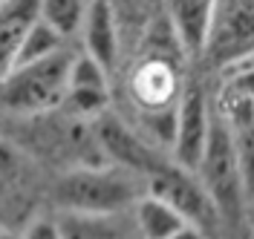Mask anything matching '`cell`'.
I'll list each match as a JSON object with an SVG mask.
<instances>
[{
	"mask_svg": "<svg viewBox=\"0 0 254 239\" xmlns=\"http://www.w3.org/2000/svg\"><path fill=\"white\" fill-rule=\"evenodd\" d=\"M20 239H61V231H58L55 219L38 216V219H32V222L23 228Z\"/></svg>",
	"mask_w": 254,
	"mask_h": 239,
	"instance_id": "18",
	"label": "cell"
},
{
	"mask_svg": "<svg viewBox=\"0 0 254 239\" xmlns=\"http://www.w3.org/2000/svg\"><path fill=\"white\" fill-rule=\"evenodd\" d=\"M110 72L95 64L90 55H72L69 75H66V96L64 101L78 115H101L110 101Z\"/></svg>",
	"mask_w": 254,
	"mask_h": 239,
	"instance_id": "9",
	"label": "cell"
},
{
	"mask_svg": "<svg viewBox=\"0 0 254 239\" xmlns=\"http://www.w3.org/2000/svg\"><path fill=\"white\" fill-rule=\"evenodd\" d=\"M168 239H208V234L199 228V225H193V222H185L179 231H174Z\"/></svg>",
	"mask_w": 254,
	"mask_h": 239,
	"instance_id": "19",
	"label": "cell"
},
{
	"mask_svg": "<svg viewBox=\"0 0 254 239\" xmlns=\"http://www.w3.org/2000/svg\"><path fill=\"white\" fill-rule=\"evenodd\" d=\"M0 239H20V234H15V231H6V228H0Z\"/></svg>",
	"mask_w": 254,
	"mask_h": 239,
	"instance_id": "20",
	"label": "cell"
},
{
	"mask_svg": "<svg viewBox=\"0 0 254 239\" xmlns=\"http://www.w3.org/2000/svg\"><path fill=\"white\" fill-rule=\"evenodd\" d=\"M162 15L182 55L196 58L205 52L211 17H214V0H165Z\"/></svg>",
	"mask_w": 254,
	"mask_h": 239,
	"instance_id": "8",
	"label": "cell"
},
{
	"mask_svg": "<svg viewBox=\"0 0 254 239\" xmlns=\"http://www.w3.org/2000/svg\"><path fill=\"white\" fill-rule=\"evenodd\" d=\"M78 35L84 44V55H90L95 64H101L107 72L119 64L122 35H119V26H116V17H113L107 0H90Z\"/></svg>",
	"mask_w": 254,
	"mask_h": 239,
	"instance_id": "11",
	"label": "cell"
},
{
	"mask_svg": "<svg viewBox=\"0 0 254 239\" xmlns=\"http://www.w3.org/2000/svg\"><path fill=\"white\" fill-rule=\"evenodd\" d=\"M133 225H136V237L139 239H168L174 231H179L188 222L176 207H171L168 202H162L150 193H142L133 207Z\"/></svg>",
	"mask_w": 254,
	"mask_h": 239,
	"instance_id": "14",
	"label": "cell"
},
{
	"mask_svg": "<svg viewBox=\"0 0 254 239\" xmlns=\"http://www.w3.org/2000/svg\"><path fill=\"white\" fill-rule=\"evenodd\" d=\"M130 93L136 98L139 110L174 107L176 93H179L174 61L171 58H162V55H147L142 64L136 66L133 78H130Z\"/></svg>",
	"mask_w": 254,
	"mask_h": 239,
	"instance_id": "10",
	"label": "cell"
},
{
	"mask_svg": "<svg viewBox=\"0 0 254 239\" xmlns=\"http://www.w3.org/2000/svg\"><path fill=\"white\" fill-rule=\"evenodd\" d=\"M87 6L90 0H38V17L66 41L78 35Z\"/></svg>",
	"mask_w": 254,
	"mask_h": 239,
	"instance_id": "16",
	"label": "cell"
},
{
	"mask_svg": "<svg viewBox=\"0 0 254 239\" xmlns=\"http://www.w3.org/2000/svg\"><path fill=\"white\" fill-rule=\"evenodd\" d=\"M69 61H72V52L61 49L49 58L12 66L0 78V104L6 110L23 112V115L61 107L66 96Z\"/></svg>",
	"mask_w": 254,
	"mask_h": 239,
	"instance_id": "3",
	"label": "cell"
},
{
	"mask_svg": "<svg viewBox=\"0 0 254 239\" xmlns=\"http://www.w3.org/2000/svg\"><path fill=\"white\" fill-rule=\"evenodd\" d=\"M95 142L113 159V164H122V167L139 176H144L162 159L156 153V147H150L139 133H133L125 121L113 118L107 112H101V118L95 124Z\"/></svg>",
	"mask_w": 254,
	"mask_h": 239,
	"instance_id": "7",
	"label": "cell"
},
{
	"mask_svg": "<svg viewBox=\"0 0 254 239\" xmlns=\"http://www.w3.org/2000/svg\"><path fill=\"white\" fill-rule=\"evenodd\" d=\"M122 35V47L142 41L147 26L159 17V0H107Z\"/></svg>",
	"mask_w": 254,
	"mask_h": 239,
	"instance_id": "15",
	"label": "cell"
},
{
	"mask_svg": "<svg viewBox=\"0 0 254 239\" xmlns=\"http://www.w3.org/2000/svg\"><path fill=\"white\" fill-rule=\"evenodd\" d=\"M254 35V3L252 0H214L211 35H208V55L220 61L237 64L249 58ZM202 52V55H205Z\"/></svg>",
	"mask_w": 254,
	"mask_h": 239,
	"instance_id": "5",
	"label": "cell"
},
{
	"mask_svg": "<svg viewBox=\"0 0 254 239\" xmlns=\"http://www.w3.org/2000/svg\"><path fill=\"white\" fill-rule=\"evenodd\" d=\"M61 49H66V41H64L52 26H47V23L38 17L29 26V32L23 35V41H20V49H17V55H15V66L49 58V55H55V52H61Z\"/></svg>",
	"mask_w": 254,
	"mask_h": 239,
	"instance_id": "17",
	"label": "cell"
},
{
	"mask_svg": "<svg viewBox=\"0 0 254 239\" xmlns=\"http://www.w3.org/2000/svg\"><path fill=\"white\" fill-rule=\"evenodd\" d=\"M243 156L231 127L225 121H211L205 153L196 164L193 176L199 179L211 205L220 219L240 222L246 213V176H243Z\"/></svg>",
	"mask_w": 254,
	"mask_h": 239,
	"instance_id": "2",
	"label": "cell"
},
{
	"mask_svg": "<svg viewBox=\"0 0 254 239\" xmlns=\"http://www.w3.org/2000/svg\"><path fill=\"white\" fill-rule=\"evenodd\" d=\"M208 130H211V112L202 90H185L182 98L176 101V115H174V136H171V161L196 170V164L205 153L208 144Z\"/></svg>",
	"mask_w": 254,
	"mask_h": 239,
	"instance_id": "6",
	"label": "cell"
},
{
	"mask_svg": "<svg viewBox=\"0 0 254 239\" xmlns=\"http://www.w3.org/2000/svg\"><path fill=\"white\" fill-rule=\"evenodd\" d=\"M61 239H133L136 225L130 210L116 213H78V210H58L52 216Z\"/></svg>",
	"mask_w": 254,
	"mask_h": 239,
	"instance_id": "12",
	"label": "cell"
},
{
	"mask_svg": "<svg viewBox=\"0 0 254 239\" xmlns=\"http://www.w3.org/2000/svg\"><path fill=\"white\" fill-rule=\"evenodd\" d=\"M142 179H144V193H150L162 202H168L171 207H176L188 222L199 225L205 234L220 222L208 193L202 191L199 179L190 170H185V167H179L168 159H159Z\"/></svg>",
	"mask_w": 254,
	"mask_h": 239,
	"instance_id": "4",
	"label": "cell"
},
{
	"mask_svg": "<svg viewBox=\"0 0 254 239\" xmlns=\"http://www.w3.org/2000/svg\"><path fill=\"white\" fill-rule=\"evenodd\" d=\"M38 20V0H0V78L15 66L23 35Z\"/></svg>",
	"mask_w": 254,
	"mask_h": 239,
	"instance_id": "13",
	"label": "cell"
},
{
	"mask_svg": "<svg viewBox=\"0 0 254 239\" xmlns=\"http://www.w3.org/2000/svg\"><path fill=\"white\" fill-rule=\"evenodd\" d=\"M144 193V179L122 164H87L64 173L52 185V202L58 210L78 213H116L130 210Z\"/></svg>",
	"mask_w": 254,
	"mask_h": 239,
	"instance_id": "1",
	"label": "cell"
}]
</instances>
